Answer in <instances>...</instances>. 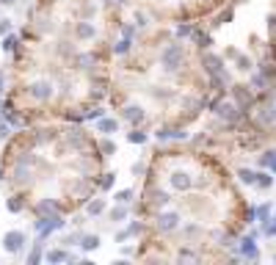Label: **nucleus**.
Returning a JSON list of instances; mask_svg holds the SVG:
<instances>
[{
  "mask_svg": "<svg viewBox=\"0 0 276 265\" xmlns=\"http://www.w3.org/2000/svg\"><path fill=\"white\" fill-rule=\"evenodd\" d=\"M94 36H97L94 22H86V19H83V22H78V25H75V39H78V42H91Z\"/></svg>",
  "mask_w": 276,
  "mask_h": 265,
  "instance_id": "9b49d317",
  "label": "nucleus"
},
{
  "mask_svg": "<svg viewBox=\"0 0 276 265\" xmlns=\"http://www.w3.org/2000/svg\"><path fill=\"white\" fill-rule=\"evenodd\" d=\"M136 34H138V25H136V22H124V25H121V36H124V39H130V42H133V39H136Z\"/></svg>",
  "mask_w": 276,
  "mask_h": 265,
  "instance_id": "f704fd0d",
  "label": "nucleus"
},
{
  "mask_svg": "<svg viewBox=\"0 0 276 265\" xmlns=\"http://www.w3.org/2000/svg\"><path fill=\"white\" fill-rule=\"evenodd\" d=\"M133 196H136V191L133 188H124V191H116V202H119V205H130V202H133Z\"/></svg>",
  "mask_w": 276,
  "mask_h": 265,
  "instance_id": "c756f323",
  "label": "nucleus"
},
{
  "mask_svg": "<svg viewBox=\"0 0 276 265\" xmlns=\"http://www.w3.org/2000/svg\"><path fill=\"white\" fill-rule=\"evenodd\" d=\"M238 251H241V257H246V260H257V257H259V248H257L254 235H246V238L238 240Z\"/></svg>",
  "mask_w": 276,
  "mask_h": 265,
  "instance_id": "1a4fd4ad",
  "label": "nucleus"
},
{
  "mask_svg": "<svg viewBox=\"0 0 276 265\" xmlns=\"http://www.w3.org/2000/svg\"><path fill=\"white\" fill-rule=\"evenodd\" d=\"M182 61H185V47H182L180 42H172L166 44L163 50H160V67L172 75V72H177V69L182 67Z\"/></svg>",
  "mask_w": 276,
  "mask_h": 265,
  "instance_id": "f257e3e1",
  "label": "nucleus"
},
{
  "mask_svg": "<svg viewBox=\"0 0 276 265\" xmlns=\"http://www.w3.org/2000/svg\"><path fill=\"white\" fill-rule=\"evenodd\" d=\"M34 213H36V218H39V215L61 213V207H58V202H55V199H39V202H36V207H34Z\"/></svg>",
  "mask_w": 276,
  "mask_h": 265,
  "instance_id": "f8f14e48",
  "label": "nucleus"
},
{
  "mask_svg": "<svg viewBox=\"0 0 276 265\" xmlns=\"http://www.w3.org/2000/svg\"><path fill=\"white\" fill-rule=\"evenodd\" d=\"M67 227V221H64V215L61 213H52V215H39L36 218V232H39V240H47L52 235V232H58Z\"/></svg>",
  "mask_w": 276,
  "mask_h": 265,
  "instance_id": "f03ea898",
  "label": "nucleus"
},
{
  "mask_svg": "<svg viewBox=\"0 0 276 265\" xmlns=\"http://www.w3.org/2000/svg\"><path fill=\"white\" fill-rule=\"evenodd\" d=\"M202 69H205V75H207V77L226 72L224 58H221V55H213V53H205V55H202Z\"/></svg>",
  "mask_w": 276,
  "mask_h": 265,
  "instance_id": "6e6552de",
  "label": "nucleus"
},
{
  "mask_svg": "<svg viewBox=\"0 0 276 265\" xmlns=\"http://www.w3.org/2000/svg\"><path fill=\"white\" fill-rule=\"evenodd\" d=\"M133 174H147V163H133Z\"/></svg>",
  "mask_w": 276,
  "mask_h": 265,
  "instance_id": "09e8293b",
  "label": "nucleus"
},
{
  "mask_svg": "<svg viewBox=\"0 0 276 265\" xmlns=\"http://www.w3.org/2000/svg\"><path fill=\"white\" fill-rule=\"evenodd\" d=\"M11 136V127H9V122L3 119V116H0V141H3V138H9Z\"/></svg>",
  "mask_w": 276,
  "mask_h": 265,
  "instance_id": "c03bdc74",
  "label": "nucleus"
},
{
  "mask_svg": "<svg viewBox=\"0 0 276 265\" xmlns=\"http://www.w3.org/2000/svg\"><path fill=\"white\" fill-rule=\"evenodd\" d=\"M80 238H83L80 232H72V235H67L61 243H64V246H80Z\"/></svg>",
  "mask_w": 276,
  "mask_h": 265,
  "instance_id": "4c0bfd02",
  "label": "nucleus"
},
{
  "mask_svg": "<svg viewBox=\"0 0 276 265\" xmlns=\"http://www.w3.org/2000/svg\"><path fill=\"white\" fill-rule=\"evenodd\" d=\"M124 3H127V0H105V6H108V9H113V6L119 9V6H124Z\"/></svg>",
  "mask_w": 276,
  "mask_h": 265,
  "instance_id": "603ef678",
  "label": "nucleus"
},
{
  "mask_svg": "<svg viewBox=\"0 0 276 265\" xmlns=\"http://www.w3.org/2000/svg\"><path fill=\"white\" fill-rule=\"evenodd\" d=\"M127 215H130V207L116 202V207L111 210V221H113V224H121V221H127Z\"/></svg>",
  "mask_w": 276,
  "mask_h": 265,
  "instance_id": "aec40b11",
  "label": "nucleus"
},
{
  "mask_svg": "<svg viewBox=\"0 0 276 265\" xmlns=\"http://www.w3.org/2000/svg\"><path fill=\"white\" fill-rule=\"evenodd\" d=\"M268 122H276V108L274 105L262 108V113H259V124H268Z\"/></svg>",
  "mask_w": 276,
  "mask_h": 265,
  "instance_id": "473e14b6",
  "label": "nucleus"
},
{
  "mask_svg": "<svg viewBox=\"0 0 276 265\" xmlns=\"http://www.w3.org/2000/svg\"><path fill=\"white\" fill-rule=\"evenodd\" d=\"M136 25H138V28L147 25V14H136Z\"/></svg>",
  "mask_w": 276,
  "mask_h": 265,
  "instance_id": "864d4df0",
  "label": "nucleus"
},
{
  "mask_svg": "<svg viewBox=\"0 0 276 265\" xmlns=\"http://www.w3.org/2000/svg\"><path fill=\"white\" fill-rule=\"evenodd\" d=\"M232 100L241 108V113H249L254 108V94H251L249 86H232Z\"/></svg>",
  "mask_w": 276,
  "mask_h": 265,
  "instance_id": "0eeeda50",
  "label": "nucleus"
},
{
  "mask_svg": "<svg viewBox=\"0 0 276 265\" xmlns=\"http://www.w3.org/2000/svg\"><path fill=\"white\" fill-rule=\"evenodd\" d=\"M144 116H147V113H144V108H141V105H127V108H124V113H121V119H127L130 124H141V122H144Z\"/></svg>",
  "mask_w": 276,
  "mask_h": 265,
  "instance_id": "ddd939ff",
  "label": "nucleus"
},
{
  "mask_svg": "<svg viewBox=\"0 0 276 265\" xmlns=\"http://www.w3.org/2000/svg\"><path fill=\"white\" fill-rule=\"evenodd\" d=\"M6 207H9V213H22L25 202H22V196H9L6 199Z\"/></svg>",
  "mask_w": 276,
  "mask_h": 265,
  "instance_id": "cd10ccee",
  "label": "nucleus"
},
{
  "mask_svg": "<svg viewBox=\"0 0 276 265\" xmlns=\"http://www.w3.org/2000/svg\"><path fill=\"white\" fill-rule=\"evenodd\" d=\"M100 149H103L105 155H113V152H116V144H113V141H108V138H105V141H100Z\"/></svg>",
  "mask_w": 276,
  "mask_h": 265,
  "instance_id": "37998d69",
  "label": "nucleus"
},
{
  "mask_svg": "<svg viewBox=\"0 0 276 265\" xmlns=\"http://www.w3.org/2000/svg\"><path fill=\"white\" fill-rule=\"evenodd\" d=\"M25 91L36 103H47V100H52V94H55V86H52V80H34V83H28Z\"/></svg>",
  "mask_w": 276,
  "mask_h": 265,
  "instance_id": "20e7f679",
  "label": "nucleus"
},
{
  "mask_svg": "<svg viewBox=\"0 0 276 265\" xmlns=\"http://www.w3.org/2000/svg\"><path fill=\"white\" fill-rule=\"evenodd\" d=\"M193 39H196V47H199V50H207V47H210V42H213V39H210V34H202L199 28H193Z\"/></svg>",
  "mask_w": 276,
  "mask_h": 265,
  "instance_id": "bb28decb",
  "label": "nucleus"
},
{
  "mask_svg": "<svg viewBox=\"0 0 276 265\" xmlns=\"http://www.w3.org/2000/svg\"><path fill=\"white\" fill-rule=\"evenodd\" d=\"M127 238H130V235H127V230H119L116 235H113V240H116V243H124Z\"/></svg>",
  "mask_w": 276,
  "mask_h": 265,
  "instance_id": "8fccbe9b",
  "label": "nucleus"
},
{
  "mask_svg": "<svg viewBox=\"0 0 276 265\" xmlns=\"http://www.w3.org/2000/svg\"><path fill=\"white\" fill-rule=\"evenodd\" d=\"M238 177H241L243 185H257V171H251V169H238Z\"/></svg>",
  "mask_w": 276,
  "mask_h": 265,
  "instance_id": "b1692460",
  "label": "nucleus"
},
{
  "mask_svg": "<svg viewBox=\"0 0 276 265\" xmlns=\"http://www.w3.org/2000/svg\"><path fill=\"white\" fill-rule=\"evenodd\" d=\"M274 160H276V149H268V152L259 155V166H262V169H271Z\"/></svg>",
  "mask_w": 276,
  "mask_h": 265,
  "instance_id": "2f4dec72",
  "label": "nucleus"
},
{
  "mask_svg": "<svg viewBox=\"0 0 276 265\" xmlns=\"http://www.w3.org/2000/svg\"><path fill=\"white\" fill-rule=\"evenodd\" d=\"M274 177H271V174H268V171H259L257 174V188H262V191H268L271 188V185H274Z\"/></svg>",
  "mask_w": 276,
  "mask_h": 265,
  "instance_id": "7c9ffc66",
  "label": "nucleus"
},
{
  "mask_svg": "<svg viewBox=\"0 0 276 265\" xmlns=\"http://www.w3.org/2000/svg\"><path fill=\"white\" fill-rule=\"evenodd\" d=\"M232 14H235L232 9L221 11V14H218V17H216V25H226V22H232Z\"/></svg>",
  "mask_w": 276,
  "mask_h": 265,
  "instance_id": "ea45409f",
  "label": "nucleus"
},
{
  "mask_svg": "<svg viewBox=\"0 0 276 265\" xmlns=\"http://www.w3.org/2000/svg\"><path fill=\"white\" fill-rule=\"evenodd\" d=\"M180 221H182V215L174 213V210H169V213H157L155 215V230L163 232V235H169V232H174L177 227H180Z\"/></svg>",
  "mask_w": 276,
  "mask_h": 265,
  "instance_id": "423d86ee",
  "label": "nucleus"
},
{
  "mask_svg": "<svg viewBox=\"0 0 276 265\" xmlns=\"http://www.w3.org/2000/svg\"><path fill=\"white\" fill-rule=\"evenodd\" d=\"M188 36H193V25L190 22H180L174 28V39H188Z\"/></svg>",
  "mask_w": 276,
  "mask_h": 265,
  "instance_id": "a878e982",
  "label": "nucleus"
},
{
  "mask_svg": "<svg viewBox=\"0 0 276 265\" xmlns=\"http://www.w3.org/2000/svg\"><path fill=\"white\" fill-rule=\"evenodd\" d=\"M3 91H6V75L0 72V94H3Z\"/></svg>",
  "mask_w": 276,
  "mask_h": 265,
  "instance_id": "6e6d98bb",
  "label": "nucleus"
},
{
  "mask_svg": "<svg viewBox=\"0 0 276 265\" xmlns=\"http://www.w3.org/2000/svg\"><path fill=\"white\" fill-rule=\"evenodd\" d=\"M251 86L259 88V91H265V88H271V80H268L265 72H254V75H251Z\"/></svg>",
  "mask_w": 276,
  "mask_h": 265,
  "instance_id": "4be33fe9",
  "label": "nucleus"
},
{
  "mask_svg": "<svg viewBox=\"0 0 276 265\" xmlns=\"http://www.w3.org/2000/svg\"><path fill=\"white\" fill-rule=\"evenodd\" d=\"M127 141H130V144H147V133L136 127L133 133H127Z\"/></svg>",
  "mask_w": 276,
  "mask_h": 265,
  "instance_id": "72a5a7b5",
  "label": "nucleus"
},
{
  "mask_svg": "<svg viewBox=\"0 0 276 265\" xmlns=\"http://www.w3.org/2000/svg\"><path fill=\"white\" fill-rule=\"evenodd\" d=\"M25 243H28V235L22 230H9L3 235V248H6L9 254H19V251L25 248Z\"/></svg>",
  "mask_w": 276,
  "mask_h": 265,
  "instance_id": "39448f33",
  "label": "nucleus"
},
{
  "mask_svg": "<svg viewBox=\"0 0 276 265\" xmlns=\"http://www.w3.org/2000/svg\"><path fill=\"white\" fill-rule=\"evenodd\" d=\"M11 34V19H0V36Z\"/></svg>",
  "mask_w": 276,
  "mask_h": 265,
  "instance_id": "de8ad7c7",
  "label": "nucleus"
},
{
  "mask_svg": "<svg viewBox=\"0 0 276 265\" xmlns=\"http://www.w3.org/2000/svg\"><path fill=\"white\" fill-rule=\"evenodd\" d=\"M80 248H83V251L100 248V235H83V238H80Z\"/></svg>",
  "mask_w": 276,
  "mask_h": 265,
  "instance_id": "5701e85b",
  "label": "nucleus"
},
{
  "mask_svg": "<svg viewBox=\"0 0 276 265\" xmlns=\"http://www.w3.org/2000/svg\"><path fill=\"white\" fill-rule=\"evenodd\" d=\"M113 177H116V174H111V171H108V174H103V180H100V188H103V191L113 188Z\"/></svg>",
  "mask_w": 276,
  "mask_h": 265,
  "instance_id": "79ce46f5",
  "label": "nucleus"
},
{
  "mask_svg": "<svg viewBox=\"0 0 276 265\" xmlns=\"http://www.w3.org/2000/svg\"><path fill=\"white\" fill-rule=\"evenodd\" d=\"M235 61H238V69H241V72H251V61L246 58V55L238 53V58H235Z\"/></svg>",
  "mask_w": 276,
  "mask_h": 265,
  "instance_id": "a19ab883",
  "label": "nucleus"
},
{
  "mask_svg": "<svg viewBox=\"0 0 276 265\" xmlns=\"http://www.w3.org/2000/svg\"><path fill=\"white\" fill-rule=\"evenodd\" d=\"M196 232H199V227H196V224H190V227H185V235H188V238H193Z\"/></svg>",
  "mask_w": 276,
  "mask_h": 265,
  "instance_id": "5fc2aeb1",
  "label": "nucleus"
},
{
  "mask_svg": "<svg viewBox=\"0 0 276 265\" xmlns=\"http://www.w3.org/2000/svg\"><path fill=\"white\" fill-rule=\"evenodd\" d=\"M210 111L216 113V116H221L224 122H229V124H238V122L243 119L241 108L235 103H229V100H213V103H210Z\"/></svg>",
  "mask_w": 276,
  "mask_h": 265,
  "instance_id": "7ed1b4c3",
  "label": "nucleus"
},
{
  "mask_svg": "<svg viewBox=\"0 0 276 265\" xmlns=\"http://www.w3.org/2000/svg\"><path fill=\"white\" fill-rule=\"evenodd\" d=\"M141 230H144V224H141V221H133V224H130V227H127V235H130V238H133V235H138V232H141Z\"/></svg>",
  "mask_w": 276,
  "mask_h": 265,
  "instance_id": "49530a36",
  "label": "nucleus"
},
{
  "mask_svg": "<svg viewBox=\"0 0 276 265\" xmlns=\"http://www.w3.org/2000/svg\"><path fill=\"white\" fill-rule=\"evenodd\" d=\"M262 232H265L268 238H276V218H274V221H271V218L262 221Z\"/></svg>",
  "mask_w": 276,
  "mask_h": 265,
  "instance_id": "58836bf2",
  "label": "nucleus"
},
{
  "mask_svg": "<svg viewBox=\"0 0 276 265\" xmlns=\"http://www.w3.org/2000/svg\"><path fill=\"white\" fill-rule=\"evenodd\" d=\"M271 218V205H259L257 207V221L262 224V221H268Z\"/></svg>",
  "mask_w": 276,
  "mask_h": 265,
  "instance_id": "e433bc0d",
  "label": "nucleus"
},
{
  "mask_svg": "<svg viewBox=\"0 0 276 265\" xmlns=\"http://www.w3.org/2000/svg\"><path fill=\"white\" fill-rule=\"evenodd\" d=\"M0 39H3V42H0V50L3 53H14L19 47V39L14 34H6V36H0Z\"/></svg>",
  "mask_w": 276,
  "mask_h": 265,
  "instance_id": "412c9836",
  "label": "nucleus"
},
{
  "mask_svg": "<svg viewBox=\"0 0 276 265\" xmlns=\"http://www.w3.org/2000/svg\"><path fill=\"white\" fill-rule=\"evenodd\" d=\"M94 64H97L94 53H80L78 58H75V67H78V69H91Z\"/></svg>",
  "mask_w": 276,
  "mask_h": 265,
  "instance_id": "6ab92c4d",
  "label": "nucleus"
},
{
  "mask_svg": "<svg viewBox=\"0 0 276 265\" xmlns=\"http://www.w3.org/2000/svg\"><path fill=\"white\" fill-rule=\"evenodd\" d=\"M105 207H108V202H105V199H91V202H86V215H88V218L103 215Z\"/></svg>",
  "mask_w": 276,
  "mask_h": 265,
  "instance_id": "f3484780",
  "label": "nucleus"
},
{
  "mask_svg": "<svg viewBox=\"0 0 276 265\" xmlns=\"http://www.w3.org/2000/svg\"><path fill=\"white\" fill-rule=\"evenodd\" d=\"M116 130H119V122H116V119H108V116L97 119V133H103V136H111V133H116Z\"/></svg>",
  "mask_w": 276,
  "mask_h": 265,
  "instance_id": "dca6fc26",
  "label": "nucleus"
},
{
  "mask_svg": "<svg viewBox=\"0 0 276 265\" xmlns=\"http://www.w3.org/2000/svg\"><path fill=\"white\" fill-rule=\"evenodd\" d=\"M155 138L157 141H185L188 133H185V127H157Z\"/></svg>",
  "mask_w": 276,
  "mask_h": 265,
  "instance_id": "9d476101",
  "label": "nucleus"
},
{
  "mask_svg": "<svg viewBox=\"0 0 276 265\" xmlns=\"http://www.w3.org/2000/svg\"><path fill=\"white\" fill-rule=\"evenodd\" d=\"M44 260H47V263H69V251H64V248H50V251H44Z\"/></svg>",
  "mask_w": 276,
  "mask_h": 265,
  "instance_id": "a211bd4d",
  "label": "nucleus"
},
{
  "mask_svg": "<svg viewBox=\"0 0 276 265\" xmlns=\"http://www.w3.org/2000/svg\"><path fill=\"white\" fill-rule=\"evenodd\" d=\"M152 196H155V199H152V205H157V207H166L169 202H172V196H169L166 191H155Z\"/></svg>",
  "mask_w": 276,
  "mask_h": 265,
  "instance_id": "c9c22d12",
  "label": "nucleus"
},
{
  "mask_svg": "<svg viewBox=\"0 0 276 265\" xmlns=\"http://www.w3.org/2000/svg\"><path fill=\"white\" fill-rule=\"evenodd\" d=\"M0 3H3V6H14V3H17V0H0Z\"/></svg>",
  "mask_w": 276,
  "mask_h": 265,
  "instance_id": "4d7b16f0",
  "label": "nucleus"
},
{
  "mask_svg": "<svg viewBox=\"0 0 276 265\" xmlns=\"http://www.w3.org/2000/svg\"><path fill=\"white\" fill-rule=\"evenodd\" d=\"M271 174H276V160H274V166H271Z\"/></svg>",
  "mask_w": 276,
  "mask_h": 265,
  "instance_id": "13d9d810",
  "label": "nucleus"
},
{
  "mask_svg": "<svg viewBox=\"0 0 276 265\" xmlns=\"http://www.w3.org/2000/svg\"><path fill=\"white\" fill-rule=\"evenodd\" d=\"M42 246H44L42 240H36V243H34V248H31V254H28V265H36V263H39V260L44 257Z\"/></svg>",
  "mask_w": 276,
  "mask_h": 265,
  "instance_id": "393cba45",
  "label": "nucleus"
},
{
  "mask_svg": "<svg viewBox=\"0 0 276 265\" xmlns=\"http://www.w3.org/2000/svg\"><path fill=\"white\" fill-rule=\"evenodd\" d=\"M105 116V108H100V105H97V108H91V111L86 113V119H103Z\"/></svg>",
  "mask_w": 276,
  "mask_h": 265,
  "instance_id": "a18cd8bd",
  "label": "nucleus"
},
{
  "mask_svg": "<svg viewBox=\"0 0 276 265\" xmlns=\"http://www.w3.org/2000/svg\"><path fill=\"white\" fill-rule=\"evenodd\" d=\"M172 185L177 191H188L190 185H193V180H190L188 171H174V174H172Z\"/></svg>",
  "mask_w": 276,
  "mask_h": 265,
  "instance_id": "2eb2a0df",
  "label": "nucleus"
},
{
  "mask_svg": "<svg viewBox=\"0 0 276 265\" xmlns=\"http://www.w3.org/2000/svg\"><path fill=\"white\" fill-rule=\"evenodd\" d=\"M130 50H133V42H130V39H124V36L113 44V53H116V55H127Z\"/></svg>",
  "mask_w": 276,
  "mask_h": 265,
  "instance_id": "c85d7f7f",
  "label": "nucleus"
},
{
  "mask_svg": "<svg viewBox=\"0 0 276 265\" xmlns=\"http://www.w3.org/2000/svg\"><path fill=\"white\" fill-rule=\"evenodd\" d=\"M67 141L75 146V149H83V146L88 144V136H86V133H83L80 127H72V130L67 133Z\"/></svg>",
  "mask_w": 276,
  "mask_h": 265,
  "instance_id": "4468645a",
  "label": "nucleus"
},
{
  "mask_svg": "<svg viewBox=\"0 0 276 265\" xmlns=\"http://www.w3.org/2000/svg\"><path fill=\"white\" fill-rule=\"evenodd\" d=\"M268 31L276 34V14H268Z\"/></svg>",
  "mask_w": 276,
  "mask_h": 265,
  "instance_id": "3c124183",
  "label": "nucleus"
}]
</instances>
